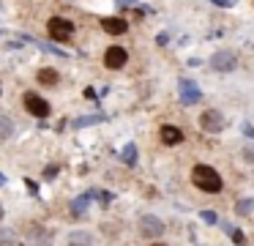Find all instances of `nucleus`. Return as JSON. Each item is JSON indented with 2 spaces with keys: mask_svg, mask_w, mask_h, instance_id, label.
<instances>
[{
  "mask_svg": "<svg viewBox=\"0 0 254 246\" xmlns=\"http://www.w3.org/2000/svg\"><path fill=\"white\" fill-rule=\"evenodd\" d=\"M191 183L197 186L199 191H205V194H219V191L224 189L219 172H216L210 164H194V169H191Z\"/></svg>",
  "mask_w": 254,
  "mask_h": 246,
  "instance_id": "1",
  "label": "nucleus"
},
{
  "mask_svg": "<svg viewBox=\"0 0 254 246\" xmlns=\"http://www.w3.org/2000/svg\"><path fill=\"white\" fill-rule=\"evenodd\" d=\"M47 33H50L52 41H66L74 33V22H68L66 16H52V19L47 22Z\"/></svg>",
  "mask_w": 254,
  "mask_h": 246,
  "instance_id": "2",
  "label": "nucleus"
},
{
  "mask_svg": "<svg viewBox=\"0 0 254 246\" xmlns=\"http://www.w3.org/2000/svg\"><path fill=\"white\" fill-rule=\"evenodd\" d=\"M139 235H145V238L156 241L164 235V222H161L159 216H153V213H145L142 219H139Z\"/></svg>",
  "mask_w": 254,
  "mask_h": 246,
  "instance_id": "3",
  "label": "nucleus"
},
{
  "mask_svg": "<svg viewBox=\"0 0 254 246\" xmlns=\"http://www.w3.org/2000/svg\"><path fill=\"white\" fill-rule=\"evenodd\" d=\"M22 101H25V109H28L30 115H36V118H47V115H50V101H47V98H41L39 93L28 90L22 96Z\"/></svg>",
  "mask_w": 254,
  "mask_h": 246,
  "instance_id": "4",
  "label": "nucleus"
},
{
  "mask_svg": "<svg viewBox=\"0 0 254 246\" xmlns=\"http://www.w3.org/2000/svg\"><path fill=\"white\" fill-rule=\"evenodd\" d=\"M210 69L213 71H235L238 69V55L232 49H219L210 58Z\"/></svg>",
  "mask_w": 254,
  "mask_h": 246,
  "instance_id": "5",
  "label": "nucleus"
},
{
  "mask_svg": "<svg viewBox=\"0 0 254 246\" xmlns=\"http://www.w3.org/2000/svg\"><path fill=\"white\" fill-rule=\"evenodd\" d=\"M199 126H202V131H208V134H216V131L224 129V115H221L219 109H205V112L199 115Z\"/></svg>",
  "mask_w": 254,
  "mask_h": 246,
  "instance_id": "6",
  "label": "nucleus"
},
{
  "mask_svg": "<svg viewBox=\"0 0 254 246\" xmlns=\"http://www.w3.org/2000/svg\"><path fill=\"white\" fill-rule=\"evenodd\" d=\"M126 60H128V52L123 47H110L104 52V66L107 69H123V66H126Z\"/></svg>",
  "mask_w": 254,
  "mask_h": 246,
  "instance_id": "7",
  "label": "nucleus"
},
{
  "mask_svg": "<svg viewBox=\"0 0 254 246\" xmlns=\"http://www.w3.org/2000/svg\"><path fill=\"white\" fill-rule=\"evenodd\" d=\"M178 93H181V101L183 104H197L199 98H202L199 87L194 85L191 80H181V82H178Z\"/></svg>",
  "mask_w": 254,
  "mask_h": 246,
  "instance_id": "8",
  "label": "nucleus"
},
{
  "mask_svg": "<svg viewBox=\"0 0 254 246\" xmlns=\"http://www.w3.org/2000/svg\"><path fill=\"white\" fill-rule=\"evenodd\" d=\"M101 27H104L110 36H123V33L128 30V22L123 19V16H104V19H101Z\"/></svg>",
  "mask_w": 254,
  "mask_h": 246,
  "instance_id": "9",
  "label": "nucleus"
},
{
  "mask_svg": "<svg viewBox=\"0 0 254 246\" xmlns=\"http://www.w3.org/2000/svg\"><path fill=\"white\" fill-rule=\"evenodd\" d=\"M159 137H161V142H164V145H181V142H183V131L178 129V126H172V123L161 126Z\"/></svg>",
  "mask_w": 254,
  "mask_h": 246,
  "instance_id": "10",
  "label": "nucleus"
},
{
  "mask_svg": "<svg viewBox=\"0 0 254 246\" xmlns=\"http://www.w3.org/2000/svg\"><path fill=\"white\" fill-rule=\"evenodd\" d=\"M88 205H90V191L82 197H77V200L71 202V216L74 219H85L88 216Z\"/></svg>",
  "mask_w": 254,
  "mask_h": 246,
  "instance_id": "11",
  "label": "nucleus"
},
{
  "mask_svg": "<svg viewBox=\"0 0 254 246\" xmlns=\"http://www.w3.org/2000/svg\"><path fill=\"white\" fill-rule=\"evenodd\" d=\"M104 120H107V115L99 112V115H88V118H77L74 126H77V129H85V126H93V123H104Z\"/></svg>",
  "mask_w": 254,
  "mask_h": 246,
  "instance_id": "12",
  "label": "nucleus"
},
{
  "mask_svg": "<svg viewBox=\"0 0 254 246\" xmlns=\"http://www.w3.org/2000/svg\"><path fill=\"white\" fill-rule=\"evenodd\" d=\"M39 82H44V85H58V82H61V74H58L55 69H41Z\"/></svg>",
  "mask_w": 254,
  "mask_h": 246,
  "instance_id": "13",
  "label": "nucleus"
},
{
  "mask_svg": "<svg viewBox=\"0 0 254 246\" xmlns=\"http://www.w3.org/2000/svg\"><path fill=\"white\" fill-rule=\"evenodd\" d=\"M121 159H123V164H128V167H134V164H137V145H123V151H121Z\"/></svg>",
  "mask_w": 254,
  "mask_h": 246,
  "instance_id": "14",
  "label": "nucleus"
},
{
  "mask_svg": "<svg viewBox=\"0 0 254 246\" xmlns=\"http://www.w3.org/2000/svg\"><path fill=\"white\" fill-rule=\"evenodd\" d=\"M68 244L71 246H90V235L82 233V230H77V233L68 235Z\"/></svg>",
  "mask_w": 254,
  "mask_h": 246,
  "instance_id": "15",
  "label": "nucleus"
},
{
  "mask_svg": "<svg viewBox=\"0 0 254 246\" xmlns=\"http://www.w3.org/2000/svg\"><path fill=\"white\" fill-rule=\"evenodd\" d=\"M235 213H241V216H252V213H254V197H252V200H238Z\"/></svg>",
  "mask_w": 254,
  "mask_h": 246,
  "instance_id": "16",
  "label": "nucleus"
},
{
  "mask_svg": "<svg viewBox=\"0 0 254 246\" xmlns=\"http://www.w3.org/2000/svg\"><path fill=\"white\" fill-rule=\"evenodd\" d=\"M14 134V123L6 118V115H0V140H8Z\"/></svg>",
  "mask_w": 254,
  "mask_h": 246,
  "instance_id": "17",
  "label": "nucleus"
},
{
  "mask_svg": "<svg viewBox=\"0 0 254 246\" xmlns=\"http://www.w3.org/2000/svg\"><path fill=\"white\" fill-rule=\"evenodd\" d=\"M90 194H93V197H99V202H101L104 208L110 205V200H112V194H107V191H101V189H93Z\"/></svg>",
  "mask_w": 254,
  "mask_h": 246,
  "instance_id": "18",
  "label": "nucleus"
},
{
  "mask_svg": "<svg viewBox=\"0 0 254 246\" xmlns=\"http://www.w3.org/2000/svg\"><path fill=\"white\" fill-rule=\"evenodd\" d=\"M230 235H232V244H238V246H246V235H243L241 230H230Z\"/></svg>",
  "mask_w": 254,
  "mask_h": 246,
  "instance_id": "19",
  "label": "nucleus"
},
{
  "mask_svg": "<svg viewBox=\"0 0 254 246\" xmlns=\"http://www.w3.org/2000/svg\"><path fill=\"white\" fill-rule=\"evenodd\" d=\"M241 153H243V159H246L249 164H254V145H243Z\"/></svg>",
  "mask_w": 254,
  "mask_h": 246,
  "instance_id": "20",
  "label": "nucleus"
},
{
  "mask_svg": "<svg viewBox=\"0 0 254 246\" xmlns=\"http://www.w3.org/2000/svg\"><path fill=\"white\" fill-rule=\"evenodd\" d=\"M199 216H202V222H208V224H219V219H216L213 211H202Z\"/></svg>",
  "mask_w": 254,
  "mask_h": 246,
  "instance_id": "21",
  "label": "nucleus"
},
{
  "mask_svg": "<svg viewBox=\"0 0 254 246\" xmlns=\"http://www.w3.org/2000/svg\"><path fill=\"white\" fill-rule=\"evenodd\" d=\"M58 169H61L58 164H50V167H47V172H44V178H47V180H52V178L58 175Z\"/></svg>",
  "mask_w": 254,
  "mask_h": 246,
  "instance_id": "22",
  "label": "nucleus"
},
{
  "mask_svg": "<svg viewBox=\"0 0 254 246\" xmlns=\"http://www.w3.org/2000/svg\"><path fill=\"white\" fill-rule=\"evenodd\" d=\"M210 3L221 5V8H232V5H235V0H210Z\"/></svg>",
  "mask_w": 254,
  "mask_h": 246,
  "instance_id": "23",
  "label": "nucleus"
},
{
  "mask_svg": "<svg viewBox=\"0 0 254 246\" xmlns=\"http://www.w3.org/2000/svg\"><path fill=\"white\" fill-rule=\"evenodd\" d=\"M243 134L252 137V140H254V126H252V123H243Z\"/></svg>",
  "mask_w": 254,
  "mask_h": 246,
  "instance_id": "24",
  "label": "nucleus"
},
{
  "mask_svg": "<svg viewBox=\"0 0 254 246\" xmlns=\"http://www.w3.org/2000/svg\"><path fill=\"white\" fill-rule=\"evenodd\" d=\"M25 183H28V189L33 191V194H39V183H36V180H25Z\"/></svg>",
  "mask_w": 254,
  "mask_h": 246,
  "instance_id": "25",
  "label": "nucleus"
},
{
  "mask_svg": "<svg viewBox=\"0 0 254 246\" xmlns=\"http://www.w3.org/2000/svg\"><path fill=\"white\" fill-rule=\"evenodd\" d=\"M156 41H159V44H161V47H164V44H167V41H170V36H167V33H159V38H156Z\"/></svg>",
  "mask_w": 254,
  "mask_h": 246,
  "instance_id": "26",
  "label": "nucleus"
},
{
  "mask_svg": "<svg viewBox=\"0 0 254 246\" xmlns=\"http://www.w3.org/2000/svg\"><path fill=\"white\" fill-rule=\"evenodd\" d=\"M121 3H128V5H137V0H121Z\"/></svg>",
  "mask_w": 254,
  "mask_h": 246,
  "instance_id": "27",
  "label": "nucleus"
},
{
  "mask_svg": "<svg viewBox=\"0 0 254 246\" xmlns=\"http://www.w3.org/2000/svg\"><path fill=\"white\" fill-rule=\"evenodd\" d=\"M3 183H6V175H0V186H3Z\"/></svg>",
  "mask_w": 254,
  "mask_h": 246,
  "instance_id": "28",
  "label": "nucleus"
},
{
  "mask_svg": "<svg viewBox=\"0 0 254 246\" xmlns=\"http://www.w3.org/2000/svg\"><path fill=\"white\" fill-rule=\"evenodd\" d=\"M150 246H164V244H150Z\"/></svg>",
  "mask_w": 254,
  "mask_h": 246,
  "instance_id": "29",
  "label": "nucleus"
},
{
  "mask_svg": "<svg viewBox=\"0 0 254 246\" xmlns=\"http://www.w3.org/2000/svg\"><path fill=\"white\" fill-rule=\"evenodd\" d=\"M0 219H3V208H0Z\"/></svg>",
  "mask_w": 254,
  "mask_h": 246,
  "instance_id": "30",
  "label": "nucleus"
}]
</instances>
